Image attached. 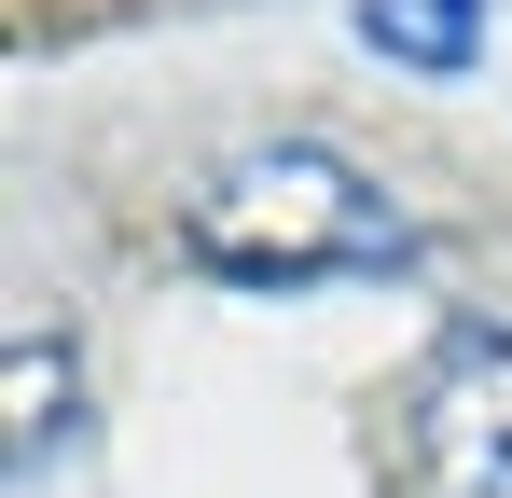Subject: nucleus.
<instances>
[{
    "label": "nucleus",
    "instance_id": "f257e3e1",
    "mask_svg": "<svg viewBox=\"0 0 512 498\" xmlns=\"http://www.w3.org/2000/svg\"><path fill=\"white\" fill-rule=\"evenodd\" d=\"M180 263L222 291H360V277H416V222L333 139H250L180 194Z\"/></svg>",
    "mask_w": 512,
    "mask_h": 498
},
{
    "label": "nucleus",
    "instance_id": "f03ea898",
    "mask_svg": "<svg viewBox=\"0 0 512 498\" xmlns=\"http://www.w3.org/2000/svg\"><path fill=\"white\" fill-rule=\"evenodd\" d=\"M374 498H512V319L443 305L374 402Z\"/></svg>",
    "mask_w": 512,
    "mask_h": 498
},
{
    "label": "nucleus",
    "instance_id": "7ed1b4c3",
    "mask_svg": "<svg viewBox=\"0 0 512 498\" xmlns=\"http://www.w3.org/2000/svg\"><path fill=\"white\" fill-rule=\"evenodd\" d=\"M97 429V388H84V332L70 319H14V485H56Z\"/></svg>",
    "mask_w": 512,
    "mask_h": 498
},
{
    "label": "nucleus",
    "instance_id": "20e7f679",
    "mask_svg": "<svg viewBox=\"0 0 512 498\" xmlns=\"http://www.w3.org/2000/svg\"><path fill=\"white\" fill-rule=\"evenodd\" d=\"M346 28H360V56H388L416 83L485 70V0H346Z\"/></svg>",
    "mask_w": 512,
    "mask_h": 498
}]
</instances>
